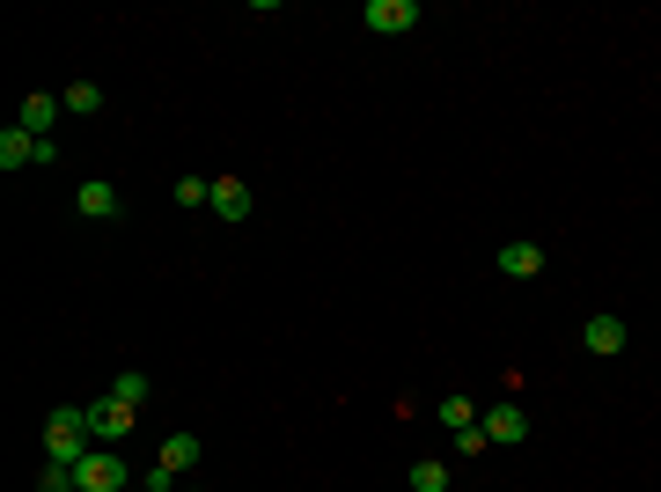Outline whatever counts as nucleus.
<instances>
[{
  "label": "nucleus",
  "instance_id": "obj_14",
  "mask_svg": "<svg viewBox=\"0 0 661 492\" xmlns=\"http://www.w3.org/2000/svg\"><path fill=\"white\" fill-rule=\"evenodd\" d=\"M59 103H67V118H96L103 89H96V81H73V89H59Z\"/></svg>",
  "mask_w": 661,
  "mask_h": 492
},
{
  "label": "nucleus",
  "instance_id": "obj_4",
  "mask_svg": "<svg viewBox=\"0 0 661 492\" xmlns=\"http://www.w3.org/2000/svg\"><path fill=\"white\" fill-rule=\"evenodd\" d=\"M375 37H404V30L419 23V0H367V15H361Z\"/></svg>",
  "mask_w": 661,
  "mask_h": 492
},
{
  "label": "nucleus",
  "instance_id": "obj_3",
  "mask_svg": "<svg viewBox=\"0 0 661 492\" xmlns=\"http://www.w3.org/2000/svg\"><path fill=\"white\" fill-rule=\"evenodd\" d=\"M89 426H96V448H118L125 434H133V404H118V397H96V404H89Z\"/></svg>",
  "mask_w": 661,
  "mask_h": 492
},
{
  "label": "nucleus",
  "instance_id": "obj_8",
  "mask_svg": "<svg viewBox=\"0 0 661 492\" xmlns=\"http://www.w3.org/2000/svg\"><path fill=\"white\" fill-rule=\"evenodd\" d=\"M67 118V103L59 96H45V89H37V96H23V133H37V140H52V125Z\"/></svg>",
  "mask_w": 661,
  "mask_h": 492
},
{
  "label": "nucleus",
  "instance_id": "obj_16",
  "mask_svg": "<svg viewBox=\"0 0 661 492\" xmlns=\"http://www.w3.org/2000/svg\"><path fill=\"white\" fill-rule=\"evenodd\" d=\"M176 206H214V176H176Z\"/></svg>",
  "mask_w": 661,
  "mask_h": 492
},
{
  "label": "nucleus",
  "instance_id": "obj_11",
  "mask_svg": "<svg viewBox=\"0 0 661 492\" xmlns=\"http://www.w3.org/2000/svg\"><path fill=\"white\" fill-rule=\"evenodd\" d=\"M500 272H508V279H537V272H544V250L537 243H508V250H500Z\"/></svg>",
  "mask_w": 661,
  "mask_h": 492
},
{
  "label": "nucleus",
  "instance_id": "obj_15",
  "mask_svg": "<svg viewBox=\"0 0 661 492\" xmlns=\"http://www.w3.org/2000/svg\"><path fill=\"white\" fill-rule=\"evenodd\" d=\"M404 478H412V492H448V464H434V456H419Z\"/></svg>",
  "mask_w": 661,
  "mask_h": 492
},
{
  "label": "nucleus",
  "instance_id": "obj_17",
  "mask_svg": "<svg viewBox=\"0 0 661 492\" xmlns=\"http://www.w3.org/2000/svg\"><path fill=\"white\" fill-rule=\"evenodd\" d=\"M111 397H118V404H133V412H140V404H147V375H118V382H111Z\"/></svg>",
  "mask_w": 661,
  "mask_h": 492
},
{
  "label": "nucleus",
  "instance_id": "obj_19",
  "mask_svg": "<svg viewBox=\"0 0 661 492\" xmlns=\"http://www.w3.org/2000/svg\"><path fill=\"white\" fill-rule=\"evenodd\" d=\"M140 492H176V470H162V464H155V470L140 478Z\"/></svg>",
  "mask_w": 661,
  "mask_h": 492
},
{
  "label": "nucleus",
  "instance_id": "obj_2",
  "mask_svg": "<svg viewBox=\"0 0 661 492\" xmlns=\"http://www.w3.org/2000/svg\"><path fill=\"white\" fill-rule=\"evenodd\" d=\"M73 485L81 492H118L125 485V456L118 448H89V456L73 464Z\"/></svg>",
  "mask_w": 661,
  "mask_h": 492
},
{
  "label": "nucleus",
  "instance_id": "obj_6",
  "mask_svg": "<svg viewBox=\"0 0 661 492\" xmlns=\"http://www.w3.org/2000/svg\"><path fill=\"white\" fill-rule=\"evenodd\" d=\"M118 206H125V198H118V184H103V176H89V184L73 192V214H81V221H111Z\"/></svg>",
  "mask_w": 661,
  "mask_h": 492
},
{
  "label": "nucleus",
  "instance_id": "obj_13",
  "mask_svg": "<svg viewBox=\"0 0 661 492\" xmlns=\"http://www.w3.org/2000/svg\"><path fill=\"white\" fill-rule=\"evenodd\" d=\"M162 470H176V478L198 470V434H170V442H162Z\"/></svg>",
  "mask_w": 661,
  "mask_h": 492
},
{
  "label": "nucleus",
  "instance_id": "obj_12",
  "mask_svg": "<svg viewBox=\"0 0 661 492\" xmlns=\"http://www.w3.org/2000/svg\"><path fill=\"white\" fill-rule=\"evenodd\" d=\"M434 419H441V426H448V434H464V426H478V404H470L464 390H448V397H441V404H434Z\"/></svg>",
  "mask_w": 661,
  "mask_h": 492
},
{
  "label": "nucleus",
  "instance_id": "obj_20",
  "mask_svg": "<svg viewBox=\"0 0 661 492\" xmlns=\"http://www.w3.org/2000/svg\"><path fill=\"white\" fill-rule=\"evenodd\" d=\"M176 492H192V485H176Z\"/></svg>",
  "mask_w": 661,
  "mask_h": 492
},
{
  "label": "nucleus",
  "instance_id": "obj_5",
  "mask_svg": "<svg viewBox=\"0 0 661 492\" xmlns=\"http://www.w3.org/2000/svg\"><path fill=\"white\" fill-rule=\"evenodd\" d=\"M486 442H492V448L529 442V412H522V404H492V412H486Z\"/></svg>",
  "mask_w": 661,
  "mask_h": 492
},
{
  "label": "nucleus",
  "instance_id": "obj_18",
  "mask_svg": "<svg viewBox=\"0 0 661 492\" xmlns=\"http://www.w3.org/2000/svg\"><path fill=\"white\" fill-rule=\"evenodd\" d=\"M37 492H81V485H73V464H45V478H37Z\"/></svg>",
  "mask_w": 661,
  "mask_h": 492
},
{
  "label": "nucleus",
  "instance_id": "obj_10",
  "mask_svg": "<svg viewBox=\"0 0 661 492\" xmlns=\"http://www.w3.org/2000/svg\"><path fill=\"white\" fill-rule=\"evenodd\" d=\"M30 162H37V133L8 125V133H0V170H30Z\"/></svg>",
  "mask_w": 661,
  "mask_h": 492
},
{
  "label": "nucleus",
  "instance_id": "obj_1",
  "mask_svg": "<svg viewBox=\"0 0 661 492\" xmlns=\"http://www.w3.org/2000/svg\"><path fill=\"white\" fill-rule=\"evenodd\" d=\"M96 448V426H89V404H59V412L45 419V456L52 464H81Z\"/></svg>",
  "mask_w": 661,
  "mask_h": 492
},
{
  "label": "nucleus",
  "instance_id": "obj_9",
  "mask_svg": "<svg viewBox=\"0 0 661 492\" xmlns=\"http://www.w3.org/2000/svg\"><path fill=\"white\" fill-rule=\"evenodd\" d=\"M214 214L220 221H250V184L243 176H214Z\"/></svg>",
  "mask_w": 661,
  "mask_h": 492
},
{
  "label": "nucleus",
  "instance_id": "obj_7",
  "mask_svg": "<svg viewBox=\"0 0 661 492\" xmlns=\"http://www.w3.org/2000/svg\"><path fill=\"white\" fill-rule=\"evenodd\" d=\"M625 339H632V331H625V317H588L581 323V345H588V353H603V361H611V353H625Z\"/></svg>",
  "mask_w": 661,
  "mask_h": 492
}]
</instances>
